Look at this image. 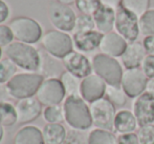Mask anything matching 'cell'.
<instances>
[{
	"instance_id": "14",
	"label": "cell",
	"mask_w": 154,
	"mask_h": 144,
	"mask_svg": "<svg viewBox=\"0 0 154 144\" xmlns=\"http://www.w3.org/2000/svg\"><path fill=\"white\" fill-rule=\"evenodd\" d=\"M132 112L138 126L154 124V97L147 91L138 96L132 104Z\"/></svg>"
},
{
	"instance_id": "20",
	"label": "cell",
	"mask_w": 154,
	"mask_h": 144,
	"mask_svg": "<svg viewBox=\"0 0 154 144\" xmlns=\"http://www.w3.org/2000/svg\"><path fill=\"white\" fill-rule=\"evenodd\" d=\"M116 14L114 8L102 4L92 16L95 23V30L102 34L112 32L116 23Z\"/></svg>"
},
{
	"instance_id": "43",
	"label": "cell",
	"mask_w": 154,
	"mask_h": 144,
	"mask_svg": "<svg viewBox=\"0 0 154 144\" xmlns=\"http://www.w3.org/2000/svg\"><path fill=\"white\" fill-rule=\"evenodd\" d=\"M56 1L60 2L62 4H65V5H70V4L75 3V0H56Z\"/></svg>"
},
{
	"instance_id": "41",
	"label": "cell",
	"mask_w": 154,
	"mask_h": 144,
	"mask_svg": "<svg viewBox=\"0 0 154 144\" xmlns=\"http://www.w3.org/2000/svg\"><path fill=\"white\" fill-rule=\"evenodd\" d=\"M146 91L150 95H152L154 97V78L148 79L147 82V86H146Z\"/></svg>"
},
{
	"instance_id": "1",
	"label": "cell",
	"mask_w": 154,
	"mask_h": 144,
	"mask_svg": "<svg viewBox=\"0 0 154 144\" xmlns=\"http://www.w3.org/2000/svg\"><path fill=\"white\" fill-rule=\"evenodd\" d=\"M63 110L64 121L72 130L85 132L93 126L89 104L80 95L67 96L63 102Z\"/></svg>"
},
{
	"instance_id": "30",
	"label": "cell",
	"mask_w": 154,
	"mask_h": 144,
	"mask_svg": "<svg viewBox=\"0 0 154 144\" xmlns=\"http://www.w3.org/2000/svg\"><path fill=\"white\" fill-rule=\"evenodd\" d=\"M17 69L13 61L8 58H3L0 60V84L5 85L13 77L17 74Z\"/></svg>"
},
{
	"instance_id": "6",
	"label": "cell",
	"mask_w": 154,
	"mask_h": 144,
	"mask_svg": "<svg viewBox=\"0 0 154 144\" xmlns=\"http://www.w3.org/2000/svg\"><path fill=\"white\" fill-rule=\"evenodd\" d=\"M41 45L48 55L56 59H62L73 51V40L69 33L51 30L43 34Z\"/></svg>"
},
{
	"instance_id": "29",
	"label": "cell",
	"mask_w": 154,
	"mask_h": 144,
	"mask_svg": "<svg viewBox=\"0 0 154 144\" xmlns=\"http://www.w3.org/2000/svg\"><path fill=\"white\" fill-rule=\"evenodd\" d=\"M151 0H122L121 5L129 12L140 17L150 8Z\"/></svg>"
},
{
	"instance_id": "44",
	"label": "cell",
	"mask_w": 154,
	"mask_h": 144,
	"mask_svg": "<svg viewBox=\"0 0 154 144\" xmlns=\"http://www.w3.org/2000/svg\"><path fill=\"white\" fill-rule=\"evenodd\" d=\"M4 126H2L1 124H0V143L3 141V138H4Z\"/></svg>"
},
{
	"instance_id": "27",
	"label": "cell",
	"mask_w": 154,
	"mask_h": 144,
	"mask_svg": "<svg viewBox=\"0 0 154 144\" xmlns=\"http://www.w3.org/2000/svg\"><path fill=\"white\" fill-rule=\"evenodd\" d=\"M42 117L46 123H62L64 121V110L63 105H51L43 108Z\"/></svg>"
},
{
	"instance_id": "33",
	"label": "cell",
	"mask_w": 154,
	"mask_h": 144,
	"mask_svg": "<svg viewBox=\"0 0 154 144\" xmlns=\"http://www.w3.org/2000/svg\"><path fill=\"white\" fill-rule=\"evenodd\" d=\"M63 144H88V135H86L83 130L70 128L67 130Z\"/></svg>"
},
{
	"instance_id": "16",
	"label": "cell",
	"mask_w": 154,
	"mask_h": 144,
	"mask_svg": "<svg viewBox=\"0 0 154 144\" xmlns=\"http://www.w3.org/2000/svg\"><path fill=\"white\" fill-rule=\"evenodd\" d=\"M127 45V41L120 34L112 30V32L103 35L99 50L104 55L110 56L113 58H119L123 55Z\"/></svg>"
},
{
	"instance_id": "8",
	"label": "cell",
	"mask_w": 154,
	"mask_h": 144,
	"mask_svg": "<svg viewBox=\"0 0 154 144\" xmlns=\"http://www.w3.org/2000/svg\"><path fill=\"white\" fill-rule=\"evenodd\" d=\"M48 19L55 30L70 33L75 29L77 15L69 5L53 1L48 5Z\"/></svg>"
},
{
	"instance_id": "9",
	"label": "cell",
	"mask_w": 154,
	"mask_h": 144,
	"mask_svg": "<svg viewBox=\"0 0 154 144\" xmlns=\"http://www.w3.org/2000/svg\"><path fill=\"white\" fill-rule=\"evenodd\" d=\"M116 23H114L116 32L120 34L128 43L137 40L140 34V24H138L140 17L126 10L122 5L116 8Z\"/></svg>"
},
{
	"instance_id": "21",
	"label": "cell",
	"mask_w": 154,
	"mask_h": 144,
	"mask_svg": "<svg viewBox=\"0 0 154 144\" xmlns=\"http://www.w3.org/2000/svg\"><path fill=\"white\" fill-rule=\"evenodd\" d=\"M13 144H45L42 130L32 124L23 125L15 134Z\"/></svg>"
},
{
	"instance_id": "3",
	"label": "cell",
	"mask_w": 154,
	"mask_h": 144,
	"mask_svg": "<svg viewBox=\"0 0 154 144\" xmlns=\"http://www.w3.org/2000/svg\"><path fill=\"white\" fill-rule=\"evenodd\" d=\"M44 79L40 73H17L5 84L6 91L11 98L16 100L35 97Z\"/></svg>"
},
{
	"instance_id": "28",
	"label": "cell",
	"mask_w": 154,
	"mask_h": 144,
	"mask_svg": "<svg viewBox=\"0 0 154 144\" xmlns=\"http://www.w3.org/2000/svg\"><path fill=\"white\" fill-rule=\"evenodd\" d=\"M140 33L143 36H153L154 35V8H149L145 14L138 19Z\"/></svg>"
},
{
	"instance_id": "37",
	"label": "cell",
	"mask_w": 154,
	"mask_h": 144,
	"mask_svg": "<svg viewBox=\"0 0 154 144\" xmlns=\"http://www.w3.org/2000/svg\"><path fill=\"white\" fill-rule=\"evenodd\" d=\"M118 144H140L138 137L135 133L132 134L119 135L118 136Z\"/></svg>"
},
{
	"instance_id": "39",
	"label": "cell",
	"mask_w": 154,
	"mask_h": 144,
	"mask_svg": "<svg viewBox=\"0 0 154 144\" xmlns=\"http://www.w3.org/2000/svg\"><path fill=\"white\" fill-rule=\"evenodd\" d=\"M143 45L146 50L147 55L154 56V35L153 36H147L143 40Z\"/></svg>"
},
{
	"instance_id": "42",
	"label": "cell",
	"mask_w": 154,
	"mask_h": 144,
	"mask_svg": "<svg viewBox=\"0 0 154 144\" xmlns=\"http://www.w3.org/2000/svg\"><path fill=\"white\" fill-rule=\"evenodd\" d=\"M10 97L6 91V87L3 84H0V101H6V98Z\"/></svg>"
},
{
	"instance_id": "38",
	"label": "cell",
	"mask_w": 154,
	"mask_h": 144,
	"mask_svg": "<svg viewBox=\"0 0 154 144\" xmlns=\"http://www.w3.org/2000/svg\"><path fill=\"white\" fill-rule=\"evenodd\" d=\"M11 14L10 6L8 5L5 1L0 0V24H3V22H5L8 19Z\"/></svg>"
},
{
	"instance_id": "22",
	"label": "cell",
	"mask_w": 154,
	"mask_h": 144,
	"mask_svg": "<svg viewBox=\"0 0 154 144\" xmlns=\"http://www.w3.org/2000/svg\"><path fill=\"white\" fill-rule=\"evenodd\" d=\"M67 130L62 123H46L42 128L45 144H63Z\"/></svg>"
},
{
	"instance_id": "26",
	"label": "cell",
	"mask_w": 154,
	"mask_h": 144,
	"mask_svg": "<svg viewBox=\"0 0 154 144\" xmlns=\"http://www.w3.org/2000/svg\"><path fill=\"white\" fill-rule=\"evenodd\" d=\"M105 98H107L116 108H122L127 103V95L123 91L122 86L107 85Z\"/></svg>"
},
{
	"instance_id": "11",
	"label": "cell",
	"mask_w": 154,
	"mask_h": 144,
	"mask_svg": "<svg viewBox=\"0 0 154 144\" xmlns=\"http://www.w3.org/2000/svg\"><path fill=\"white\" fill-rule=\"evenodd\" d=\"M148 78L140 67L125 69L123 73L121 86L128 98L135 99L146 91Z\"/></svg>"
},
{
	"instance_id": "24",
	"label": "cell",
	"mask_w": 154,
	"mask_h": 144,
	"mask_svg": "<svg viewBox=\"0 0 154 144\" xmlns=\"http://www.w3.org/2000/svg\"><path fill=\"white\" fill-rule=\"evenodd\" d=\"M18 123L15 105L8 101H0V124L4 127H11Z\"/></svg>"
},
{
	"instance_id": "23",
	"label": "cell",
	"mask_w": 154,
	"mask_h": 144,
	"mask_svg": "<svg viewBox=\"0 0 154 144\" xmlns=\"http://www.w3.org/2000/svg\"><path fill=\"white\" fill-rule=\"evenodd\" d=\"M88 144H118V136L112 130L94 128L88 134Z\"/></svg>"
},
{
	"instance_id": "45",
	"label": "cell",
	"mask_w": 154,
	"mask_h": 144,
	"mask_svg": "<svg viewBox=\"0 0 154 144\" xmlns=\"http://www.w3.org/2000/svg\"><path fill=\"white\" fill-rule=\"evenodd\" d=\"M2 54H3V52H2V49L0 47V60L2 59Z\"/></svg>"
},
{
	"instance_id": "12",
	"label": "cell",
	"mask_w": 154,
	"mask_h": 144,
	"mask_svg": "<svg viewBox=\"0 0 154 144\" xmlns=\"http://www.w3.org/2000/svg\"><path fill=\"white\" fill-rule=\"evenodd\" d=\"M107 83L97 74L92 73L81 80L80 96L87 103H92L101 98L105 97Z\"/></svg>"
},
{
	"instance_id": "7",
	"label": "cell",
	"mask_w": 154,
	"mask_h": 144,
	"mask_svg": "<svg viewBox=\"0 0 154 144\" xmlns=\"http://www.w3.org/2000/svg\"><path fill=\"white\" fill-rule=\"evenodd\" d=\"M90 114L92 118V125L95 128L113 130L114 118L116 115V107L107 99L101 98L89 104Z\"/></svg>"
},
{
	"instance_id": "17",
	"label": "cell",
	"mask_w": 154,
	"mask_h": 144,
	"mask_svg": "<svg viewBox=\"0 0 154 144\" xmlns=\"http://www.w3.org/2000/svg\"><path fill=\"white\" fill-rule=\"evenodd\" d=\"M146 56L147 53L143 42L134 41L128 43L125 52L120 58L125 69H132L142 66V63Z\"/></svg>"
},
{
	"instance_id": "34",
	"label": "cell",
	"mask_w": 154,
	"mask_h": 144,
	"mask_svg": "<svg viewBox=\"0 0 154 144\" xmlns=\"http://www.w3.org/2000/svg\"><path fill=\"white\" fill-rule=\"evenodd\" d=\"M136 135L140 144H154V124L140 126Z\"/></svg>"
},
{
	"instance_id": "18",
	"label": "cell",
	"mask_w": 154,
	"mask_h": 144,
	"mask_svg": "<svg viewBox=\"0 0 154 144\" xmlns=\"http://www.w3.org/2000/svg\"><path fill=\"white\" fill-rule=\"evenodd\" d=\"M102 33L97 30L84 33H75L72 35L73 45L80 53H91L100 47L103 38Z\"/></svg>"
},
{
	"instance_id": "13",
	"label": "cell",
	"mask_w": 154,
	"mask_h": 144,
	"mask_svg": "<svg viewBox=\"0 0 154 144\" xmlns=\"http://www.w3.org/2000/svg\"><path fill=\"white\" fill-rule=\"evenodd\" d=\"M65 71L69 72L80 79H84L92 74V63L83 53L72 51L62 59Z\"/></svg>"
},
{
	"instance_id": "35",
	"label": "cell",
	"mask_w": 154,
	"mask_h": 144,
	"mask_svg": "<svg viewBox=\"0 0 154 144\" xmlns=\"http://www.w3.org/2000/svg\"><path fill=\"white\" fill-rule=\"evenodd\" d=\"M14 35L8 25L0 24V47H4L14 42Z\"/></svg>"
},
{
	"instance_id": "40",
	"label": "cell",
	"mask_w": 154,
	"mask_h": 144,
	"mask_svg": "<svg viewBox=\"0 0 154 144\" xmlns=\"http://www.w3.org/2000/svg\"><path fill=\"white\" fill-rule=\"evenodd\" d=\"M101 2L103 5L110 6V8L116 10L121 5V3H122V0H101Z\"/></svg>"
},
{
	"instance_id": "25",
	"label": "cell",
	"mask_w": 154,
	"mask_h": 144,
	"mask_svg": "<svg viewBox=\"0 0 154 144\" xmlns=\"http://www.w3.org/2000/svg\"><path fill=\"white\" fill-rule=\"evenodd\" d=\"M59 79L65 89L66 97L67 96L80 95V86H81V79L80 78L75 77L69 72L64 71L61 73Z\"/></svg>"
},
{
	"instance_id": "10",
	"label": "cell",
	"mask_w": 154,
	"mask_h": 144,
	"mask_svg": "<svg viewBox=\"0 0 154 144\" xmlns=\"http://www.w3.org/2000/svg\"><path fill=\"white\" fill-rule=\"evenodd\" d=\"M35 97L43 106L58 105L64 102L66 93L59 78H45Z\"/></svg>"
},
{
	"instance_id": "2",
	"label": "cell",
	"mask_w": 154,
	"mask_h": 144,
	"mask_svg": "<svg viewBox=\"0 0 154 144\" xmlns=\"http://www.w3.org/2000/svg\"><path fill=\"white\" fill-rule=\"evenodd\" d=\"M6 58L16 64L17 67L29 73H38L42 67L41 54L34 45L14 41L4 49Z\"/></svg>"
},
{
	"instance_id": "31",
	"label": "cell",
	"mask_w": 154,
	"mask_h": 144,
	"mask_svg": "<svg viewBox=\"0 0 154 144\" xmlns=\"http://www.w3.org/2000/svg\"><path fill=\"white\" fill-rule=\"evenodd\" d=\"M95 30V23L93 20V17L89 15H79L77 16V20H75V29L72 33H84V32H90V30Z\"/></svg>"
},
{
	"instance_id": "15",
	"label": "cell",
	"mask_w": 154,
	"mask_h": 144,
	"mask_svg": "<svg viewBox=\"0 0 154 144\" xmlns=\"http://www.w3.org/2000/svg\"><path fill=\"white\" fill-rule=\"evenodd\" d=\"M42 104L39 102L36 97L24 98V99L17 100L15 108L17 112L18 124H29L38 119L43 112Z\"/></svg>"
},
{
	"instance_id": "5",
	"label": "cell",
	"mask_w": 154,
	"mask_h": 144,
	"mask_svg": "<svg viewBox=\"0 0 154 144\" xmlns=\"http://www.w3.org/2000/svg\"><path fill=\"white\" fill-rule=\"evenodd\" d=\"M8 27L12 30L15 41L32 45L41 41L43 37L42 27L38 21L31 17H16L11 20Z\"/></svg>"
},
{
	"instance_id": "32",
	"label": "cell",
	"mask_w": 154,
	"mask_h": 144,
	"mask_svg": "<svg viewBox=\"0 0 154 144\" xmlns=\"http://www.w3.org/2000/svg\"><path fill=\"white\" fill-rule=\"evenodd\" d=\"M75 8L81 14L93 16L102 5L101 0H75Z\"/></svg>"
},
{
	"instance_id": "36",
	"label": "cell",
	"mask_w": 154,
	"mask_h": 144,
	"mask_svg": "<svg viewBox=\"0 0 154 144\" xmlns=\"http://www.w3.org/2000/svg\"><path fill=\"white\" fill-rule=\"evenodd\" d=\"M140 69H143L144 74L147 76L148 79L154 78V56L147 55L142 63Z\"/></svg>"
},
{
	"instance_id": "19",
	"label": "cell",
	"mask_w": 154,
	"mask_h": 144,
	"mask_svg": "<svg viewBox=\"0 0 154 144\" xmlns=\"http://www.w3.org/2000/svg\"><path fill=\"white\" fill-rule=\"evenodd\" d=\"M138 123L133 112L126 108L118 110L114 118L113 130L118 135L132 134L138 130Z\"/></svg>"
},
{
	"instance_id": "4",
	"label": "cell",
	"mask_w": 154,
	"mask_h": 144,
	"mask_svg": "<svg viewBox=\"0 0 154 144\" xmlns=\"http://www.w3.org/2000/svg\"><path fill=\"white\" fill-rule=\"evenodd\" d=\"M91 63L93 73L100 76L107 85L121 86L124 71L118 59L99 53L93 56Z\"/></svg>"
}]
</instances>
